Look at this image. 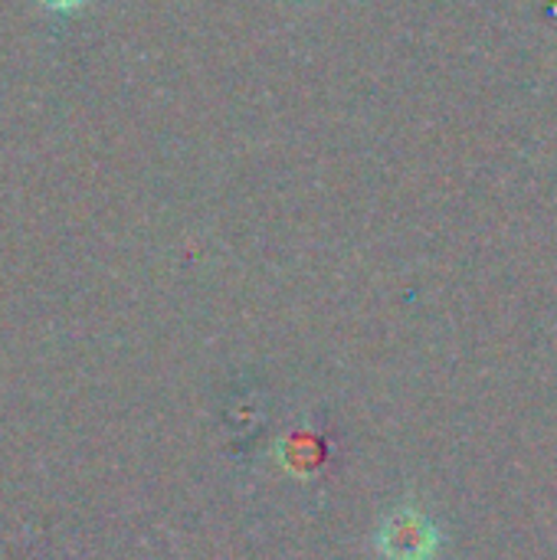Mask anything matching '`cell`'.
<instances>
[{"instance_id": "cell-2", "label": "cell", "mask_w": 557, "mask_h": 560, "mask_svg": "<svg viewBox=\"0 0 557 560\" xmlns=\"http://www.w3.org/2000/svg\"><path fill=\"white\" fill-rule=\"evenodd\" d=\"M49 7H72V3H79V0H46Z\"/></svg>"}, {"instance_id": "cell-1", "label": "cell", "mask_w": 557, "mask_h": 560, "mask_svg": "<svg viewBox=\"0 0 557 560\" xmlns=\"http://www.w3.org/2000/svg\"><path fill=\"white\" fill-rule=\"evenodd\" d=\"M440 538L437 528L417 512H397L378 535V548L387 560H430Z\"/></svg>"}]
</instances>
